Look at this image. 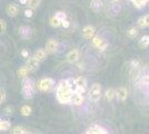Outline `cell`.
<instances>
[{"mask_svg":"<svg viewBox=\"0 0 149 134\" xmlns=\"http://www.w3.org/2000/svg\"><path fill=\"white\" fill-rule=\"evenodd\" d=\"M80 58V51L78 49H71L66 56V60L69 64H76Z\"/></svg>","mask_w":149,"mask_h":134,"instance_id":"cell-8","label":"cell"},{"mask_svg":"<svg viewBox=\"0 0 149 134\" xmlns=\"http://www.w3.org/2000/svg\"><path fill=\"white\" fill-rule=\"evenodd\" d=\"M25 16L27 17V18H30V17H32V16H33V10H32V9H30V8L26 9V10H25Z\"/></svg>","mask_w":149,"mask_h":134,"instance_id":"cell-33","label":"cell"},{"mask_svg":"<svg viewBox=\"0 0 149 134\" xmlns=\"http://www.w3.org/2000/svg\"><path fill=\"white\" fill-rule=\"evenodd\" d=\"M6 97H7L6 92L3 89H0V104H2V103L6 101Z\"/></svg>","mask_w":149,"mask_h":134,"instance_id":"cell-32","label":"cell"},{"mask_svg":"<svg viewBox=\"0 0 149 134\" xmlns=\"http://www.w3.org/2000/svg\"><path fill=\"white\" fill-rule=\"evenodd\" d=\"M55 16H56L57 18H59L61 21H62V20H65V19H67V15L63 13V11H58V13H56V15H55Z\"/></svg>","mask_w":149,"mask_h":134,"instance_id":"cell-30","label":"cell"},{"mask_svg":"<svg viewBox=\"0 0 149 134\" xmlns=\"http://www.w3.org/2000/svg\"><path fill=\"white\" fill-rule=\"evenodd\" d=\"M71 92L69 89L68 79H61L56 88V98L60 104H69V100L71 96Z\"/></svg>","mask_w":149,"mask_h":134,"instance_id":"cell-1","label":"cell"},{"mask_svg":"<svg viewBox=\"0 0 149 134\" xmlns=\"http://www.w3.org/2000/svg\"><path fill=\"white\" fill-rule=\"evenodd\" d=\"M86 134H109V133H108L107 130H105L102 126H99V125H93L91 128H88Z\"/></svg>","mask_w":149,"mask_h":134,"instance_id":"cell-14","label":"cell"},{"mask_svg":"<svg viewBox=\"0 0 149 134\" xmlns=\"http://www.w3.org/2000/svg\"><path fill=\"white\" fill-rule=\"evenodd\" d=\"M91 8H93L95 11H99L100 8H101V4H100L98 0H93L91 2Z\"/></svg>","mask_w":149,"mask_h":134,"instance_id":"cell-28","label":"cell"},{"mask_svg":"<svg viewBox=\"0 0 149 134\" xmlns=\"http://www.w3.org/2000/svg\"><path fill=\"white\" fill-rule=\"evenodd\" d=\"M138 46H139V48H141V49L147 48L149 46V35L143 36V37L140 38V40L138 41Z\"/></svg>","mask_w":149,"mask_h":134,"instance_id":"cell-18","label":"cell"},{"mask_svg":"<svg viewBox=\"0 0 149 134\" xmlns=\"http://www.w3.org/2000/svg\"><path fill=\"white\" fill-rule=\"evenodd\" d=\"M137 26H138L139 28H146V27H145V22H143V17H140V18L138 19V21H137Z\"/></svg>","mask_w":149,"mask_h":134,"instance_id":"cell-35","label":"cell"},{"mask_svg":"<svg viewBox=\"0 0 149 134\" xmlns=\"http://www.w3.org/2000/svg\"><path fill=\"white\" fill-rule=\"evenodd\" d=\"M130 1L132 2V5L136 7L137 9H143L149 0H130Z\"/></svg>","mask_w":149,"mask_h":134,"instance_id":"cell-20","label":"cell"},{"mask_svg":"<svg viewBox=\"0 0 149 134\" xmlns=\"http://www.w3.org/2000/svg\"><path fill=\"white\" fill-rule=\"evenodd\" d=\"M55 81L51 77H45L39 81L37 87L41 92H51L55 87Z\"/></svg>","mask_w":149,"mask_h":134,"instance_id":"cell-4","label":"cell"},{"mask_svg":"<svg viewBox=\"0 0 149 134\" xmlns=\"http://www.w3.org/2000/svg\"><path fill=\"white\" fill-rule=\"evenodd\" d=\"M138 34H139L138 28H136V27H131V28L128 29V32H127V36H128L129 38H136L137 36H138Z\"/></svg>","mask_w":149,"mask_h":134,"instance_id":"cell-23","label":"cell"},{"mask_svg":"<svg viewBox=\"0 0 149 134\" xmlns=\"http://www.w3.org/2000/svg\"><path fill=\"white\" fill-rule=\"evenodd\" d=\"M21 56L24 58H28L29 57V51H27V49H24V51H21Z\"/></svg>","mask_w":149,"mask_h":134,"instance_id":"cell-38","label":"cell"},{"mask_svg":"<svg viewBox=\"0 0 149 134\" xmlns=\"http://www.w3.org/2000/svg\"><path fill=\"white\" fill-rule=\"evenodd\" d=\"M96 35V29L93 28V26L88 25L85 26L84 29H82V36L85 39H91Z\"/></svg>","mask_w":149,"mask_h":134,"instance_id":"cell-12","label":"cell"},{"mask_svg":"<svg viewBox=\"0 0 149 134\" xmlns=\"http://www.w3.org/2000/svg\"><path fill=\"white\" fill-rule=\"evenodd\" d=\"M6 13L10 17H16L19 13V7L16 4H9L6 8Z\"/></svg>","mask_w":149,"mask_h":134,"instance_id":"cell-13","label":"cell"},{"mask_svg":"<svg viewBox=\"0 0 149 134\" xmlns=\"http://www.w3.org/2000/svg\"><path fill=\"white\" fill-rule=\"evenodd\" d=\"M35 93H36V83L33 79L27 77L26 79H24V83H22V88H21L22 97L25 100H31L33 98Z\"/></svg>","mask_w":149,"mask_h":134,"instance_id":"cell-2","label":"cell"},{"mask_svg":"<svg viewBox=\"0 0 149 134\" xmlns=\"http://www.w3.org/2000/svg\"><path fill=\"white\" fill-rule=\"evenodd\" d=\"M131 67H135V68H139V69H140L141 64H140V62H139L138 59H132V60H131Z\"/></svg>","mask_w":149,"mask_h":134,"instance_id":"cell-31","label":"cell"},{"mask_svg":"<svg viewBox=\"0 0 149 134\" xmlns=\"http://www.w3.org/2000/svg\"><path fill=\"white\" fill-rule=\"evenodd\" d=\"M10 128H11L10 122L0 120V132H1V131H8V130H10Z\"/></svg>","mask_w":149,"mask_h":134,"instance_id":"cell-24","label":"cell"},{"mask_svg":"<svg viewBox=\"0 0 149 134\" xmlns=\"http://www.w3.org/2000/svg\"><path fill=\"white\" fill-rule=\"evenodd\" d=\"M141 82H143V85L149 86V75H143V76L141 77Z\"/></svg>","mask_w":149,"mask_h":134,"instance_id":"cell-34","label":"cell"},{"mask_svg":"<svg viewBox=\"0 0 149 134\" xmlns=\"http://www.w3.org/2000/svg\"><path fill=\"white\" fill-rule=\"evenodd\" d=\"M88 98L93 103H97L101 98V85L98 83H93L88 92Z\"/></svg>","mask_w":149,"mask_h":134,"instance_id":"cell-3","label":"cell"},{"mask_svg":"<svg viewBox=\"0 0 149 134\" xmlns=\"http://www.w3.org/2000/svg\"><path fill=\"white\" fill-rule=\"evenodd\" d=\"M69 26H70V22H69L68 19H65L61 21V27H63V28H69Z\"/></svg>","mask_w":149,"mask_h":134,"instance_id":"cell-37","label":"cell"},{"mask_svg":"<svg viewBox=\"0 0 149 134\" xmlns=\"http://www.w3.org/2000/svg\"><path fill=\"white\" fill-rule=\"evenodd\" d=\"M47 55H48V54H47V51H46V49H45V48H39V49H37V51H35L33 57L36 58V59H38V60L41 63V62L46 60Z\"/></svg>","mask_w":149,"mask_h":134,"instance_id":"cell-15","label":"cell"},{"mask_svg":"<svg viewBox=\"0 0 149 134\" xmlns=\"http://www.w3.org/2000/svg\"><path fill=\"white\" fill-rule=\"evenodd\" d=\"M143 22H145V27H146V28L149 27V13L143 16Z\"/></svg>","mask_w":149,"mask_h":134,"instance_id":"cell-36","label":"cell"},{"mask_svg":"<svg viewBox=\"0 0 149 134\" xmlns=\"http://www.w3.org/2000/svg\"><path fill=\"white\" fill-rule=\"evenodd\" d=\"M110 1H111L112 4H116V2H119L120 0H110Z\"/></svg>","mask_w":149,"mask_h":134,"instance_id":"cell-40","label":"cell"},{"mask_svg":"<svg viewBox=\"0 0 149 134\" xmlns=\"http://www.w3.org/2000/svg\"><path fill=\"white\" fill-rule=\"evenodd\" d=\"M3 112H5V114L7 115H11L13 114V112H15V109H13V106H6L5 109H3Z\"/></svg>","mask_w":149,"mask_h":134,"instance_id":"cell-29","label":"cell"},{"mask_svg":"<svg viewBox=\"0 0 149 134\" xmlns=\"http://www.w3.org/2000/svg\"><path fill=\"white\" fill-rule=\"evenodd\" d=\"M91 44H93V47L98 48L100 51H105L106 48H107V41H106L104 38L98 37V36H96V35L91 38Z\"/></svg>","mask_w":149,"mask_h":134,"instance_id":"cell-7","label":"cell"},{"mask_svg":"<svg viewBox=\"0 0 149 134\" xmlns=\"http://www.w3.org/2000/svg\"><path fill=\"white\" fill-rule=\"evenodd\" d=\"M49 24L51 27H54V28H58V27H60L61 26V20L59 19V18H57L56 16H52L49 20Z\"/></svg>","mask_w":149,"mask_h":134,"instance_id":"cell-21","label":"cell"},{"mask_svg":"<svg viewBox=\"0 0 149 134\" xmlns=\"http://www.w3.org/2000/svg\"><path fill=\"white\" fill-rule=\"evenodd\" d=\"M85 101V97L82 95V93H79V92H74L71 94L70 96V100H69V104H72V105H76V106H79L81 105Z\"/></svg>","mask_w":149,"mask_h":134,"instance_id":"cell-6","label":"cell"},{"mask_svg":"<svg viewBox=\"0 0 149 134\" xmlns=\"http://www.w3.org/2000/svg\"><path fill=\"white\" fill-rule=\"evenodd\" d=\"M7 32V22L3 19H0V35Z\"/></svg>","mask_w":149,"mask_h":134,"instance_id":"cell-27","label":"cell"},{"mask_svg":"<svg viewBox=\"0 0 149 134\" xmlns=\"http://www.w3.org/2000/svg\"><path fill=\"white\" fill-rule=\"evenodd\" d=\"M32 113V109H31L29 105H24V106H21V109H20V114L22 115V116H29L31 115Z\"/></svg>","mask_w":149,"mask_h":134,"instance_id":"cell-22","label":"cell"},{"mask_svg":"<svg viewBox=\"0 0 149 134\" xmlns=\"http://www.w3.org/2000/svg\"><path fill=\"white\" fill-rule=\"evenodd\" d=\"M116 97V89H113V88H107L106 89V92H105V98L107 100V101H112L113 98Z\"/></svg>","mask_w":149,"mask_h":134,"instance_id":"cell-19","label":"cell"},{"mask_svg":"<svg viewBox=\"0 0 149 134\" xmlns=\"http://www.w3.org/2000/svg\"><path fill=\"white\" fill-rule=\"evenodd\" d=\"M39 66H40V62L38 59H36L33 56H29V57L27 58V60H26V67L29 69L30 73H33V72L38 70Z\"/></svg>","mask_w":149,"mask_h":134,"instance_id":"cell-5","label":"cell"},{"mask_svg":"<svg viewBox=\"0 0 149 134\" xmlns=\"http://www.w3.org/2000/svg\"><path fill=\"white\" fill-rule=\"evenodd\" d=\"M58 47H59V43L56 39H49L46 44L45 49L47 51V54H55L58 51Z\"/></svg>","mask_w":149,"mask_h":134,"instance_id":"cell-9","label":"cell"},{"mask_svg":"<svg viewBox=\"0 0 149 134\" xmlns=\"http://www.w3.org/2000/svg\"><path fill=\"white\" fill-rule=\"evenodd\" d=\"M19 34H20V36L24 39L29 38L31 36V28L28 27V26H22V27H20V29H19Z\"/></svg>","mask_w":149,"mask_h":134,"instance_id":"cell-16","label":"cell"},{"mask_svg":"<svg viewBox=\"0 0 149 134\" xmlns=\"http://www.w3.org/2000/svg\"><path fill=\"white\" fill-rule=\"evenodd\" d=\"M40 5V0H28L27 1V6L29 7L30 9H37Z\"/></svg>","mask_w":149,"mask_h":134,"instance_id":"cell-25","label":"cell"},{"mask_svg":"<svg viewBox=\"0 0 149 134\" xmlns=\"http://www.w3.org/2000/svg\"><path fill=\"white\" fill-rule=\"evenodd\" d=\"M74 83L77 84V86H78V92L79 93L84 94L86 92V89H87V79L85 77L79 76L77 78H74Z\"/></svg>","mask_w":149,"mask_h":134,"instance_id":"cell-10","label":"cell"},{"mask_svg":"<svg viewBox=\"0 0 149 134\" xmlns=\"http://www.w3.org/2000/svg\"><path fill=\"white\" fill-rule=\"evenodd\" d=\"M20 1V4H22V5H27V1L28 0H19Z\"/></svg>","mask_w":149,"mask_h":134,"instance_id":"cell-39","label":"cell"},{"mask_svg":"<svg viewBox=\"0 0 149 134\" xmlns=\"http://www.w3.org/2000/svg\"><path fill=\"white\" fill-rule=\"evenodd\" d=\"M116 97L120 102H125L127 100V97H128V91H127V88L124 87V86L118 87V88L116 89Z\"/></svg>","mask_w":149,"mask_h":134,"instance_id":"cell-11","label":"cell"},{"mask_svg":"<svg viewBox=\"0 0 149 134\" xmlns=\"http://www.w3.org/2000/svg\"><path fill=\"white\" fill-rule=\"evenodd\" d=\"M29 69L25 66H21L20 68H19L18 70H17V75H18V77L20 78V79H26L27 77H28V75H29Z\"/></svg>","mask_w":149,"mask_h":134,"instance_id":"cell-17","label":"cell"},{"mask_svg":"<svg viewBox=\"0 0 149 134\" xmlns=\"http://www.w3.org/2000/svg\"><path fill=\"white\" fill-rule=\"evenodd\" d=\"M11 134H28L22 126H15L11 128Z\"/></svg>","mask_w":149,"mask_h":134,"instance_id":"cell-26","label":"cell"}]
</instances>
